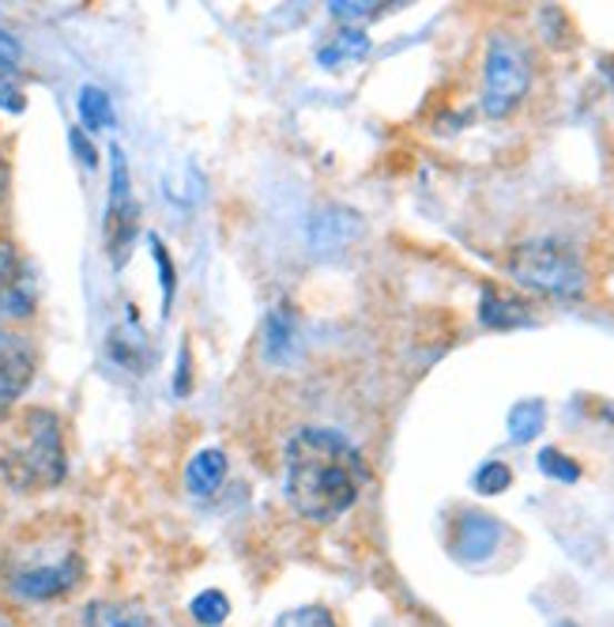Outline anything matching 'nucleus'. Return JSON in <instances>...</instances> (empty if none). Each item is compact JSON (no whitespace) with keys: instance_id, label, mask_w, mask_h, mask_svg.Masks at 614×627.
<instances>
[{"instance_id":"f257e3e1","label":"nucleus","mask_w":614,"mask_h":627,"mask_svg":"<svg viewBox=\"0 0 614 627\" xmlns=\"http://www.w3.org/2000/svg\"><path fill=\"white\" fill-rule=\"evenodd\" d=\"M366 484L362 454L332 427H302L286 442V499L310 521L343 518Z\"/></svg>"},{"instance_id":"f03ea898","label":"nucleus","mask_w":614,"mask_h":627,"mask_svg":"<svg viewBox=\"0 0 614 627\" xmlns=\"http://www.w3.org/2000/svg\"><path fill=\"white\" fill-rule=\"evenodd\" d=\"M61 420L50 408H23L0 431V477L12 491H46L64 480Z\"/></svg>"},{"instance_id":"7ed1b4c3","label":"nucleus","mask_w":614,"mask_h":627,"mask_svg":"<svg viewBox=\"0 0 614 627\" xmlns=\"http://www.w3.org/2000/svg\"><path fill=\"white\" fill-rule=\"evenodd\" d=\"M510 277L532 291L554 299H577L588 288V272L584 261L558 239H532L513 246L510 261H505Z\"/></svg>"},{"instance_id":"20e7f679","label":"nucleus","mask_w":614,"mask_h":627,"mask_svg":"<svg viewBox=\"0 0 614 627\" xmlns=\"http://www.w3.org/2000/svg\"><path fill=\"white\" fill-rule=\"evenodd\" d=\"M532 88V57L513 34H491L483 64V110L486 118H510Z\"/></svg>"},{"instance_id":"39448f33","label":"nucleus","mask_w":614,"mask_h":627,"mask_svg":"<svg viewBox=\"0 0 614 627\" xmlns=\"http://www.w3.org/2000/svg\"><path fill=\"white\" fill-rule=\"evenodd\" d=\"M137 216L140 205L132 197V175H129V159L118 145H110V201H105V253L113 265H124L137 239Z\"/></svg>"},{"instance_id":"423d86ee","label":"nucleus","mask_w":614,"mask_h":627,"mask_svg":"<svg viewBox=\"0 0 614 627\" xmlns=\"http://www.w3.org/2000/svg\"><path fill=\"white\" fill-rule=\"evenodd\" d=\"M83 575L80 553L76 548H61L50 559H23L8 571V586L12 594L27 597V601H50V597L69 594Z\"/></svg>"},{"instance_id":"0eeeda50","label":"nucleus","mask_w":614,"mask_h":627,"mask_svg":"<svg viewBox=\"0 0 614 627\" xmlns=\"http://www.w3.org/2000/svg\"><path fill=\"white\" fill-rule=\"evenodd\" d=\"M38 367V348L27 332L0 329V412L12 408L31 386Z\"/></svg>"},{"instance_id":"6e6552de","label":"nucleus","mask_w":614,"mask_h":627,"mask_svg":"<svg viewBox=\"0 0 614 627\" xmlns=\"http://www.w3.org/2000/svg\"><path fill=\"white\" fill-rule=\"evenodd\" d=\"M502 534L505 529L497 526L491 515H464L456 521V537H453V548L456 556L464 559V564H483V559L494 556V548L502 545Z\"/></svg>"},{"instance_id":"1a4fd4ad","label":"nucleus","mask_w":614,"mask_h":627,"mask_svg":"<svg viewBox=\"0 0 614 627\" xmlns=\"http://www.w3.org/2000/svg\"><path fill=\"white\" fill-rule=\"evenodd\" d=\"M362 235V220L348 208H324L310 220V246L316 253H340Z\"/></svg>"},{"instance_id":"9d476101","label":"nucleus","mask_w":614,"mask_h":627,"mask_svg":"<svg viewBox=\"0 0 614 627\" xmlns=\"http://www.w3.org/2000/svg\"><path fill=\"white\" fill-rule=\"evenodd\" d=\"M299 348V321H294L291 307H272L264 314V329H261V356L268 364H286Z\"/></svg>"},{"instance_id":"9b49d317","label":"nucleus","mask_w":614,"mask_h":627,"mask_svg":"<svg viewBox=\"0 0 614 627\" xmlns=\"http://www.w3.org/2000/svg\"><path fill=\"white\" fill-rule=\"evenodd\" d=\"M479 321L491 329H516V326H532V310H527L524 299L502 296L494 288H483V299H479Z\"/></svg>"},{"instance_id":"f8f14e48","label":"nucleus","mask_w":614,"mask_h":627,"mask_svg":"<svg viewBox=\"0 0 614 627\" xmlns=\"http://www.w3.org/2000/svg\"><path fill=\"white\" fill-rule=\"evenodd\" d=\"M227 480V454L223 450H200L193 461L185 465V488L189 496L208 499L223 488Z\"/></svg>"},{"instance_id":"ddd939ff","label":"nucleus","mask_w":614,"mask_h":627,"mask_svg":"<svg viewBox=\"0 0 614 627\" xmlns=\"http://www.w3.org/2000/svg\"><path fill=\"white\" fill-rule=\"evenodd\" d=\"M366 53H370V38L362 34L359 27H343L329 46H321L316 61H321L324 69H343V64H351V61H362Z\"/></svg>"},{"instance_id":"4468645a","label":"nucleus","mask_w":614,"mask_h":627,"mask_svg":"<svg viewBox=\"0 0 614 627\" xmlns=\"http://www.w3.org/2000/svg\"><path fill=\"white\" fill-rule=\"evenodd\" d=\"M546 424V405L540 397H527L510 408V439L513 442H532Z\"/></svg>"},{"instance_id":"2eb2a0df","label":"nucleus","mask_w":614,"mask_h":627,"mask_svg":"<svg viewBox=\"0 0 614 627\" xmlns=\"http://www.w3.org/2000/svg\"><path fill=\"white\" fill-rule=\"evenodd\" d=\"M83 624L88 627H159L148 613L132 609V605H91Z\"/></svg>"},{"instance_id":"dca6fc26","label":"nucleus","mask_w":614,"mask_h":627,"mask_svg":"<svg viewBox=\"0 0 614 627\" xmlns=\"http://www.w3.org/2000/svg\"><path fill=\"white\" fill-rule=\"evenodd\" d=\"M76 110H80L83 126L94 129V132L113 126V102H110V94H105L102 88H94V83L80 88V94H76Z\"/></svg>"},{"instance_id":"f3484780","label":"nucleus","mask_w":614,"mask_h":627,"mask_svg":"<svg viewBox=\"0 0 614 627\" xmlns=\"http://www.w3.org/2000/svg\"><path fill=\"white\" fill-rule=\"evenodd\" d=\"M110 356L129 370H148L151 367V348L143 345V329L137 332H110Z\"/></svg>"},{"instance_id":"a211bd4d","label":"nucleus","mask_w":614,"mask_h":627,"mask_svg":"<svg viewBox=\"0 0 614 627\" xmlns=\"http://www.w3.org/2000/svg\"><path fill=\"white\" fill-rule=\"evenodd\" d=\"M189 613H193L197 624L204 627H219L230 616V601L223 590H204L200 597H193V605H189Z\"/></svg>"},{"instance_id":"6ab92c4d","label":"nucleus","mask_w":614,"mask_h":627,"mask_svg":"<svg viewBox=\"0 0 614 627\" xmlns=\"http://www.w3.org/2000/svg\"><path fill=\"white\" fill-rule=\"evenodd\" d=\"M540 472L558 484H577L581 480V465L570 458V454L554 450V446H546V450L540 454Z\"/></svg>"},{"instance_id":"aec40b11","label":"nucleus","mask_w":614,"mask_h":627,"mask_svg":"<svg viewBox=\"0 0 614 627\" xmlns=\"http://www.w3.org/2000/svg\"><path fill=\"white\" fill-rule=\"evenodd\" d=\"M513 484V469L505 461H486L483 469L475 472V491L479 496H502Z\"/></svg>"},{"instance_id":"412c9836","label":"nucleus","mask_w":614,"mask_h":627,"mask_svg":"<svg viewBox=\"0 0 614 627\" xmlns=\"http://www.w3.org/2000/svg\"><path fill=\"white\" fill-rule=\"evenodd\" d=\"M151 258H155L159 280H162V314H170V302H174V291H178V277H174V261H170L167 246L159 242V235H151Z\"/></svg>"},{"instance_id":"4be33fe9","label":"nucleus","mask_w":614,"mask_h":627,"mask_svg":"<svg viewBox=\"0 0 614 627\" xmlns=\"http://www.w3.org/2000/svg\"><path fill=\"white\" fill-rule=\"evenodd\" d=\"M275 627H335V616L321 605H305V609H291L283 613Z\"/></svg>"},{"instance_id":"5701e85b","label":"nucleus","mask_w":614,"mask_h":627,"mask_svg":"<svg viewBox=\"0 0 614 627\" xmlns=\"http://www.w3.org/2000/svg\"><path fill=\"white\" fill-rule=\"evenodd\" d=\"M19 280H23V265H19V253H16V246L8 242L4 235H0V299H4Z\"/></svg>"},{"instance_id":"b1692460","label":"nucleus","mask_w":614,"mask_h":627,"mask_svg":"<svg viewBox=\"0 0 614 627\" xmlns=\"http://www.w3.org/2000/svg\"><path fill=\"white\" fill-rule=\"evenodd\" d=\"M19 57H23V50H19L16 34L8 31V27H0V88H4V83L16 76V69H19Z\"/></svg>"},{"instance_id":"393cba45","label":"nucleus","mask_w":614,"mask_h":627,"mask_svg":"<svg viewBox=\"0 0 614 627\" xmlns=\"http://www.w3.org/2000/svg\"><path fill=\"white\" fill-rule=\"evenodd\" d=\"M332 16H340V19H373V16H381V8L373 4V0H332Z\"/></svg>"},{"instance_id":"a878e982","label":"nucleus","mask_w":614,"mask_h":627,"mask_svg":"<svg viewBox=\"0 0 614 627\" xmlns=\"http://www.w3.org/2000/svg\"><path fill=\"white\" fill-rule=\"evenodd\" d=\"M69 140H72L76 156H80V159H83V167H99V151H94V148H91V140H88V137H83V132H80V129H72V132H69Z\"/></svg>"},{"instance_id":"bb28decb","label":"nucleus","mask_w":614,"mask_h":627,"mask_svg":"<svg viewBox=\"0 0 614 627\" xmlns=\"http://www.w3.org/2000/svg\"><path fill=\"white\" fill-rule=\"evenodd\" d=\"M174 389H178V397L189 394V345H181V351H178V382H174Z\"/></svg>"},{"instance_id":"cd10ccee","label":"nucleus","mask_w":614,"mask_h":627,"mask_svg":"<svg viewBox=\"0 0 614 627\" xmlns=\"http://www.w3.org/2000/svg\"><path fill=\"white\" fill-rule=\"evenodd\" d=\"M0 107L4 110H12V113H19L23 110V94H19L12 83H4V88H0Z\"/></svg>"},{"instance_id":"c85d7f7f","label":"nucleus","mask_w":614,"mask_h":627,"mask_svg":"<svg viewBox=\"0 0 614 627\" xmlns=\"http://www.w3.org/2000/svg\"><path fill=\"white\" fill-rule=\"evenodd\" d=\"M8 201V163H4V151H0V205Z\"/></svg>"},{"instance_id":"c756f323","label":"nucleus","mask_w":614,"mask_h":627,"mask_svg":"<svg viewBox=\"0 0 614 627\" xmlns=\"http://www.w3.org/2000/svg\"><path fill=\"white\" fill-rule=\"evenodd\" d=\"M562 627H573V624H562Z\"/></svg>"}]
</instances>
